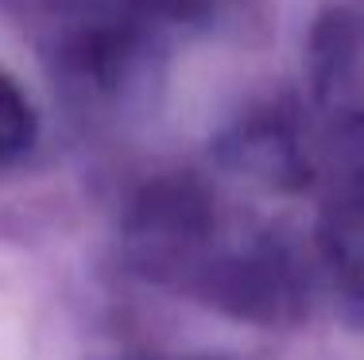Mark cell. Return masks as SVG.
Here are the masks:
<instances>
[{
  "label": "cell",
  "mask_w": 364,
  "mask_h": 360,
  "mask_svg": "<svg viewBox=\"0 0 364 360\" xmlns=\"http://www.w3.org/2000/svg\"><path fill=\"white\" fill-rule=\"evenodd\" d=\"M28 136V109H23L20 93L0 78V151L20 148Z\"/></svg>",
  "instance_id": "1"
}]
</instances>
